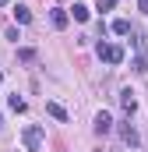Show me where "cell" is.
I'll list each match as a JSON object with an SVG mask.
<instances>
[{"label": "cell", "instance_id": "14", "mask_svg": "<svg viewBox=\"0 0 148 152\" xmlns=\"http://www.w3.org/2000/svg\"><path fill=\"white\" fill-rule=\"evenodd\" d=\"M113 4H116V0H99V11H110Z\"/></svg>", "mask_w": 148, "mask_h": 152}, {"label": "cell", "instance_id": "13", "mask_svg": "<svg viewBox=\"0 0 148 152\" xmlns=\"http://www.w3.org/2000/svg\"><path fill=\"white\" fill-rule=\"evenodd\" d=\"M18 60H25V64H32V60H36V50H18Z\"/></svg>", "mask_w": 148, "mask_h": 152}, {"label": "cell", "instance_id": "16", "mask_svg": "<svg viewBox=\"0 0 148 152\" xmlns=\"http://www.w3.org/2000/svg\"><path fill=\"white\" fill-rule=\"evenodd\" d=\"M4 4H7V0H0V7H4Z\"/></svg>", "mask_w": 148, "mask_h": 152}, {"label": "cell", "instance_id": "4", "mask_svg": "<svg viewBox=\"0 0 148 152\" xmlns=\"http://www.w3.org/2000/svg\"><path fill=\"white\" fill-rule=\"evenodd\" d=\"M113 131V117L110 113H99L95 117V134H110Z\"/></svg>", "mask_w": 148, "mask_h": 152}, {"label": "cell", "instance_id": "7", "mask_svg": "<svg viewBox=\"0 0 148 152\" xmlns=\"http://www.w3.org/2000/svg\"><path fill=\"white\" fill-rule=\"evenodd\" d=\"M113 32H116V36H131L134 28H131V21H127V18H116V21H113Z\"/></svg>", "mask_w": 148, "mask_h": 152}, {"label": "cell", "instance_id": "15", "mask_svg": "<svg viewBox=\"0 0 148 152\" xmlns=\"http://www.w3.org/2000/svg\"><path fill=\"white\" fill-rule=\"evenodd\" d=\"M138 7H141V14H148V0H141V4H138Z\"/></svg>", "mask_w": 148, "mask_h": 152}, {"label": "cell", "instance_id": "9", "mask_svg": "<svg viewBox=\"0 0 148 152\" xmlns=\"http://www.w3.org/2000/svg\"><path fill=\"white\" fill-rule=\"evenodd\" d=\"M123 142H127V145H131V149H134V145H138V142H141V138H138V131H134V127H131V124H123Z\"/></svg>", "mask_w": 148, "mask_h": 152}, {"label": "cell", "instance_id": "17", "mask_svg": "<svg viewBox=\"0 0 148 152\" xmlns=\"http://www.w3.org/2000/svg\"><path fill=\"white\" fill-rule=\"evenodd\" d=\"M0 81H4V71H0Z\"/></svg>", "mask_w": 148, "mask_h": 152}, {"label": "cell", "instance_id": "11", "mask_svg": "<svg viewBox=\"0 0 148 152\" xmlns=\"http://www.w3.org/2000/svg\"><path fill=\"white\" fill-rule=\"evenodd\" d=\"M14 18H18V21H21V25H28V21H32V11H28V7H21V4H18V7H14Z\"/></svg>", "mask_w": 148, "mask_h": 152}, {"label": "cell", "instance_id": "12", "mask_svg": "<svg viewBox=\"0 0 148 152\" xmlns=\"http://www.w3.org/2000/svg\"><path fill=\"white\" fill-rule=\"evenodd\" d=\"M7 103H11V110H14V113H25V99H21V96H11Z\"/></svg>", "mask_w": 148, "mask_h": 152}, {"label": "cell", "instance_id": "6", "mask_svg": "<svg viewBox=\"0 0 148 152\" xmlns=\"http://www.w3.org/2000/svg\"><path fill=\"white\" fill-rule=\"evenodd\" d=\"M120 106H123V113H134V106H138V103H134V92H131V88H123V92H120Z\"/></svg>", "mask_w": 148, "mask_h": 152}, {"label": "cell", "instance_id": "2", "mask_svg": "<svg viewBox=\"0 0 148 152\" xmlns=\"http://www.w3.org/2000/svg\"><path fill=\"white\" fill-rule=\"evenodd\" d=\"M21 138H25V149H28V152H39V149H42V127H39V124L25 127Z\"/></svg>", "mask_w": 148, "mask_h": 152}, {"label": "cell", "instance_id": "1", "mask_svg": "<svg viewBox=\"0 0 148 152\" xmlns=\"http://www.w3.org/2000/svg\"><path fill=\"white\" fill-rule=\"evenodd\" d=\"M131 42H134V71L138 75H145L148 71V60H145V39H141V32H131Z\"/></svg>", "mask_w": 148, "mask_h": 152}, {"label": "cell", "instance_id": "10", "mask_svg": "<svg viewBox=\"0 0 148 152\" xmlns=\"http://www.w3.org/2000/svg\"><path fill=\"white\" fill-rule=\"evenodd\" d=\"M71 14H74V21H88V14H92V11H88L85 4H74V7H71Z\"/></svg>", "mask_w": 148, "mask_h": 152}, {"label": "cell", "instance_id": "3", "mask_svg": "<svg viewBox=\"0 0 148 152\" xmlns=\"http://www.w3.org/2000/svg\"><path fill=\"white\" fill-rule=\"evenodd\" d=\"M99 57H102L106 64H120V60H123V50H120V46H113V42H106V46L99 42Z\"/></svg>", "mask_w": 148, "mask_h": 152}, {"label": "cell", "instance_id": "5", "mask_svg": "<svg viewBox=\"0 0 148 152\" xmlns=\"http://www.w3.org/2000/svg\"><path fill=\"white\" fill-rule=\"evenodd\" d=\"M49 21H53V28H67V21H71V14H67V11H64V7H57V11H53V18H49Z\"/></svg>", "mask_w": 148, "mask_h": 152}, {"label": "cell", "instance_id": "8", "mask_svg": "<svg viewBox=\"0 0 148 152\" xmlns=\"http://www.w3.org/2000/svg\"><path fill=\"white\" fill-rule=\"evenodd\" d=\"M46 113H49V117H57V120H67V110H64L60 103H46Z\"/></svg>", "mask_w": 148, "mask_h": 152}]
</instances>
